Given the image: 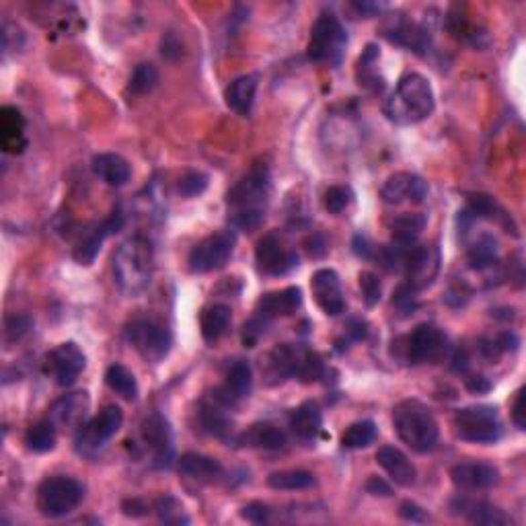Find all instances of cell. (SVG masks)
<instances>
[{"label": "cell", "mask_w": 526, "mask_h": 526, "mask_svg": "<svg viewBox=\"0 0 526 526\" xmlns=\"http://www.w3.org/2000/svg\"><path fill=\"white\" fill-rule=\"evenodd\" d=\"M142 442L151 448L156 467H169L173 460V434L169 419L161 414H151L140 424Z\"/></svg>", "instance_id": "15"}, {"label": "cell", "mask_w": 526, "mask_h": 526, "mask_svg": "<svg viewBox=\"0 0 526 526\" xmlns=\"http://www.w3.org/2000/svg\"><path fill=\"white\" fill-rule=\"evenodd\" d=\"M307 350L309 348H304V345L292 343L276 345V348L268 353L266 366H263V374H266L268 383L278 384L288 381V378H299Z\"/></svg>", "instance_id": "14"}, {"label": "cell", "mask_w": 526, "mask_h": 526, "mask_svg": "<svg viewBox=\"0 0 526 526\" xmlns=\"http://www.w3.org/2000/svg\"><path fill=\"white\" fill-rule=\"evenodd\" d=\"M302 304V292L300 288L290 286L284 290L268 292L258 300V317L261 319H276V317H288L294 315Z\"/></svg>", "instance_id": "22"}, {"label": "cell", "mask_w": 526, "mask_h": 526, "mask_svg": "<svg viewBox=\"0 0 526 526\" xmlns=\"http://www.w3.org/2000/svg\"><path fill=\"white\" fill-rule=\"evenodd\" d=\"M154 512L159 521L164 524H187L189 516L185 514L184 506L173 496H161L154 501Z\"/></svg>", "instance_id": "42"}, {"label": "cell", "mask_w": 526, "mask_h": 526, "mask_svg": "<svg viewBox=\"0 0 526 526\" xmlns=\"http://www.w3.org/2000/svg\"><path fill=\"white\" fill-rule=\"evenodd\" d=\"M241 516L251 524H266L271 516V510L263 501H251V504L243 506Z\"/></svg>", "instance_id": "47"}, {"label": "cell", "mask_w": 526, "mask_h": 526, "mask_svg": "<svg viewBox=\"0 0 526 526\" xmlns=\"http://www.w3.org/2000/svg\"><path fill=\"white\" fill-rule=\"evenodd\" d=\"M384 36L389 37L391 41H394V44H399V46H405V47H414L416 52H419V49H424L426 44H427V33L430 31H426L422 27H417V25L414 23H409L405 19H393L391 25H386L384 27Z\"/></svg>", "instance_id": "31"}, {"label": "cell", "mask_w": 526, "mask_h": 526, "mask_svg": "<svg viewBox=\"0 0 526 526\" xmlns=\"http://www.w3.org/2000/svg\"><path fill=\"white\" fill-rule=\"evenodd\" d=\"M434 90L422 74L409 72L401 77L397 87L386 99L384 115L394 126H416L427 120L434 111Z\"/></svg>", "instance_id": "2"}, {"label": "cell", "mask_w": 526, "mask_h": 526, "mask_svg": "<svg viewBox=\"0 0 526 526\" xmlns=\"http://www.w3.org/2000/svg\"><path fill=\"white\" fill-rule=\"evenodd\" d=\"M205 187H208V175H204L202 171H187L179 179L177 192L184 197H195L204 194Z\"/></svg>", "instance_id": "43"}, {"label": "cell", "mask_w": 526, "mask_h": 526, "mask_svg": "<svg viewBox=\"0 0 526 526\" xmlns=\"http://www.w3.org/2000/svg\"><path fill=\"white\" fill-rule=\"evenodd\" d=\"M468 214L475 218L496 220L506 228L510 226V214H506L504 208H501V205L488 194L468 195Z\"/></svg>", "instance_id": "37"}, {"label": "cell", "mask_w": 526, "mask_h": 526, "mask_svg": "<svg viewBox=\"0 0 526 526\" xmlns=\"http://www.w3.org/2000/svg\"><path fill=\"white\" fill-rule=\"evenodd\" d=\"M268 485L271 489H282V491H296V489H307L310 485H315V477L302 468H286V471H274L268 477Z\"/></svg>", "instance_id": "38"}, {"label": "cell", "mask_w": 526, "mask_h": 526, "mask_svg": "<svg viewBox=\"0 0 526 526\" xmlns=\"http://www.w3.org/2000/svg\"><path fill=\"white\" fill-rule=\"evenodd\" d=\"M138 510H146V506L140 500L123 501V512H126L128 516H140V514H142V512H138Z\"/></svg>", "instance_id": "52"}, {"label": "cell", "mask_w": 526, "mask_h": 526, "mask_svg": "<svg viewBox=\"0 0 526 526\" xmlns=\"http://www.w3.org/2000/svg\"><path fill=\"white\" fill-rule=\"evenodd\" d=\"M399 514L401 518H405L409 522H427L430 521V516L426 514V510L422 506L414 504V501H403L401 508H399Z\"/></svg>", "instance_id": "48"}, {"label": "cell", "mask_w": 526, "mask_h": 526, "mask_svg": "<svg viewBox=\"0 0 526 526\" xmlns=\"http://www.w3.org/2000/svg\"><path fill=\"white\" fill-rule=\"evenodd\" d=\"M447 335L430 323L417 325L407 337V360L411 364H434L447 353Z\"/></svg>", "instance_id": "11"}, {"label": "cell", "mask_w": 526, "mask_h": 526, "mask_svg": "<svg viewBox=\"0 0 526 526\" xmlns=\"http://www.w3.org/2000/svg\"><path fill=\"white\" fill-rule=\"evenodd\" d=\"M452 514L467 518L473 524H488V526H504L512 521L501 512L498 506L489 504L485 500H471V498H457L450 501Z\"/></svg>", "instance_id": "20"}, {"label": "cell", "mask_w": 526, "mask_h": 526, "mask_svg": "<svg viewBox=\"0 0 526 526\" xmlns=\"http://www.w3.org/2000/svg\"><path fill=\"white\" fill-rule=\"evenodd\" d=\"M498 255H500L498 238L489 233H483L481 237L475 238V243L471 247H468L467 261L473 269H485L498 261Z\"/></svg>", "instance_id": "34"}, {"label": "cell", "mask_w": 526, "mask_h": 526, "mask_svg": "<svg viewBox=\"0 0 526 526\" xmlns=\"http://www.w3.org/2000/svg\"><path fill=\"white\" fill-rule=\"evenodd\" d=\"M366 489L368 493H373V496H391V485L376 475L370 477L366 483Z\"/></svg>", "instance_id": "50"}, {"label": "cell", "mask_w": 526, "mask_h": 526, "mask_svg": "<svg viewBox=\"0 0 526 526\" xmlns=\"http://www.w3.org/2000/svg\"><path fill=\"white\" fill-rule=\"evenodd\" d=\"M458 489H489L500 483V468L489 463H458L450 468Z\"/></svg>", "instance_id": "18"}, {"label": "cell", "mask_w": 526, "mask_h": 526, "mask_svg": "<svg viewBox=\"0 0 526 526\" xmlns=\"http://www.w3.org/2000/svg\"><path fill=\"white\" fill-rule=\"evenodd\" d=\"M179 473L200 483H214L222 477V465L218 458L200 455V452H185L179 458Z\"/></svg>", "instance_id": "26"}, {"label": "cell", "mask_w": 526, "mask_h": 526, "mask_svg": "<svg viewBox=\"0 0 526 526\" xmlns=\"http://www.w3.org/2000/svg\"><path fill=\"white\" fill-rule=\"evenodd\" d=\"M0 144H3L5 153H23L27 146L25 140V120L16 107L6 105L0 110Z\"/></svg>", "instance_id": "24"}, {"label": "cell", "mask_w": 526, "mask_h": 526, "mask_svg": "<svg viewBox=\"0 0 526 526\" xmlns=\"http://www.w3.org/2000/svg\"><path fill=\"white\" fill-rule=\"evenodd\" d=\"M235 245V230H218V233L208 235L189 251V269H192L194 274H208V271L225 268L228 259L233 258Z\"/></svg>", "instance_id": "9"}, {"label": "cell", "mask_w": 526, "mask_h": 526, "mask_svg": "<svg viewBox=\"0 0 526 526\" xmlns=\"http://www.w3.org/2000/svg\"><path fill=\"white\" fill-rule=\"evenodd\" d=\"M245 447L263 448V450H282L286 448L288 438L279 427L271 424H255L241 436Z\"/></svg>", "instance_id": "30"}, {"label": "cell", "mask_w": 526, "mask_h": 526, "mask_svg": "<svg viewBox=\"0 0 526 526\" xmlns=\"http://www.w3.org/2000/svg\"><path fill=\"white\" fill-rule=\"evenodd\" d=\"M126 337L140 356L151 364H159L161 360L167 358L173 345L171 329L153 317L132 321L126 329Z\"/></svg>", "instance_id": "7"}, {"label": "cell", "mask_w": 526, "mask_h": 526, "mask_svg": "<svg viewBox=\"0 0 526 526\" xmlns=\"http://www.w3.org/2000/svg\"><path fill=\"white\" fill-rule=\"evenodd\" d=\"M353 8L364 15H374V13H381L384 5H376V3H353Z\"/></svg>", "instance_id": "53"}, {"label": "cell", "mask_w": 526, "mask_h": 526, "mask_svg": "<svg viewBox=\"0 0 526 526\" xmlns=\"http://www.w3.org/2000/svg\"><path fill=\"white\" fill-rule=\"evenodd\" d=\"M258 85H259L258 74H243V77L235 79L225 90L226 105L238 115H249L255 103Z\"/></svg>", "instance_id": "25"}, {"label": "cell", "mask_w": 526, "mask_h": 526, "mask_svg": "<svg viewBox=\"0 0 526 526\" xmlns=\"http://www.w3.org/2000/svg\"><path fill=\"white\" fill-rule=\"evenodd\" d=\"M376 426L370 419H364V422H356L352 424L348 430L342 436V447L350 448V450H358V448H366L376 440Z\"/></svg>", "instance_id": "40"}, {"label": "cell", "mask_w": 526, "mask_h": 526, "mask_svg": "<svg viewBox=\"0 0 526 526\" xmlns=\"http://www.w3.org/2000/svg\"><path fill=\"white\" fill-rule=\"evenodd\" d=\"M93 173L111 187H123L132 177V167L123 156L103 153L93 156Z\"/></svg>", "instance_id": "27"}, {"label": "cell", "mask_w": 526, "mask_h": 526, "mask_svg": "<svg viewBox=\"0 0 526 526\" xmlns=\"http://www.w3.org/2000/svg\"><path fill=\"white\" fill-rule=\"evenodd\" d=\"M269 171L266 164H258L226 195L230 225L238 230L258 228L266 218V204L269 195Z\"/></svg>", "instance_id": "1"}, {"label": "cell", "mask_w": 526, "mask_h": 526, "mask_svg": "<svg viewBox=\"0 0 526 526\" xmlns=\"http://www.w3.org/2000/svg\"><path fill=\"white\" fill-rule=\"evenodd\" d=\"M255 261H258V269L261 274L282 276L299 263V255L294 251H288L282 238L276 233H269L259 238L258 247H255Z\"/></svg>", "instance_id": "13"}, {"label": "cell", "mask_w": 526, "mask_h": 526, "mask_svg": "<svg viewBox=\"0 0 526 526\" xmlns=\"http://www.w3.org/2000/svg\"><path fill=\"white\" fill-rule=\"evenodd\" d=\"M393 426L399 440L417 455L432 452L438 444L440 427L432 409L417 399H405L393 409Z\"/></svg>", "instance_id": "4"}, {"label": "cell", "mask_w": 526, "mask_h": 526, "mask_svg": "<svg viewBox=\"0 0 526 526\" xmlns=\"http://www.w3.org/2000/svg\"><path fill=\"white\" fill-rule=\"evenodd\" d=\"M230 321H233V315H230V309L226 304H212V307H205L200 315L202 337L208 343L218 342L222 335H226Z\"/></svg>", "instance_id": "29"}, {"label": "cell", "mask_w": 526, "mask_h": 526, "mask_svg": "<svg viewBox=\"0 0 526 526\" xmlns=\"http://www.w3.org/2000/svg\"><path fill=\"white\" fill-rule=\"evenodd\" d=\"M360 290H362V296H364L366 307H376V304L381 302L383 286H381V279H378V276L373 274V271H362Z\"/></svg>", "instance_id": "44"}, {"label": "cell", "mask_w": 526, "mask_h": 526, "mask_svg": "<svg viewBox=\"0 0 526 526\" xmlns=\"http://www.w3.org/2000/svg\"><path fill=\"white\" fill-rule=\"evenodd\" d=\"M31 329V319L27 315H21V312H15V315H8L5 321V335L8 342H16L27 333Z\"/></svg>", "instance_id": "46"}, {"label": "cell", "mask_w": 526, "mask_h": 526, "mask_svg": "<svg viewBox=\"0 0 526 526\" xmlns=\"http://www.w3.org/2000/svg\"><path fill=\"white\" fill-rule=\"evenodd\" d=\"M345 46H348V33H345L342 21L331 13L321 15L310 29L307 47L309 60L337 66L342 62Z\"/></svg>", "instance_id": "6"}, {"label": "cell", "mask_w": 526, "mask_h": 526, "mask_svg": "<svg viewBox=\"0 0 526 526\" xmlns=\"http://www.w3.org/2000/svg\"><path fill=\"white\" fill-rule=\"evenodd\" d=\"M290 427L300 440L304 442L315 440L321 434V427H323V416H321L317 403L307 401L296 407L290 416Z\"/></svg>", "instance_id": "28"}, {"label": "cell", "mask_w": 526, "mask_h": 526, "mask_svg": "<svg viewBox=\"0 0 526 526\" xmlns=\"http://www.w3.org/2000/svg\"><path fill=\"white\" fill-rule=\"evenodd\" d=\"M105 383L113 393H118L121 399L134 401L138 397L136 376L123 364H111L105 373Z\"/></svg>", "instance_id": "35"}, {"label": "cell", "mask_w": 526, "mask_h": 526, "mask_svg": "<svg viewBox=\"0 0 526 526\" xmlns=\"http://www.w3.org/2000/svg\"><path fill=\"white\" fill-rule=\"evenodd\" d=\"M512 422L518 430H524V389H518L516 399L512 403Z\"/></svg>", "instance_id": "49"}, {"label": "cell", "mask_w": 526, "mask_h": 526, "mask_svg": "<svg viewBox=\"0 0 526 526\" xmlns=\"http://www.w3.org/2000/svg\"><path fill=\"white\" fill-rule=\"evenodd\" d=\"M89 394L85 391L64 394L58 399L52 407H49L47 419L56 427H80L89 414Z\"/></svg>", "instance_id": "19"}, {"label": "cell", "mask_w": 526, "mask_h": 526, "mask_svg": "<svg viewBox=\"0 0 526 526\" xmlns=\"http://www.w3.org/2000/svg\"><path fill=\"white\" fill-rule=\"evenodd\" d=\"M381 197L386 204H403V202H414L422 204L427 197V184L409 171H399L384 181L381 189Z\"/></svg>", "instance_id": "16"}, {"label": "cell", "mask_w": 526, "mask_h": 526, "mask_svg": "<svg viewBox=\"0 0 526 526\" xmlns=\"http://www.w3.org/2000/svg\"><path fill=\"white\" fill-rule=\"evenodd\" d=\"M426 225H427V218L424 216V214H419V212L399 214V216L391 222L393 243L414 245L417 241V237L422 235Z\"/></svg>", "instance_id": "33"}, {"label": "cell", "mask_w": 526, "mask_h": 526, "mask_svg": "<svg viewBox=\"0 0 526 526\" xmlns=\"http://www.w3.org/2000/svg\"><path fill=\"white\" fill-rule=\"evenodd\" d=\"M87 366V358L74 342L60 343L46 356V373L54 378L56 384L70 386L77 383L82 370Z\"/></svg>", "instance_id": "12"}, {"label": "cell", "mask_w": 526, "mask_h": 526, "mask_svg": "<svg viewBox=\"0 0 526 526\" xmlns=\"http://www.w3.org/2000/svg\"><path fill=\"white\" fill-rule=\"evenodd\" d=\"M58 427L49 422V419H44L36 426H31L27 434H25V447H27L31 452H37V455H44V452L54 450L58 434Z\"/></svg>", "instance_id": "39"}, {"label": "cell", "mask_w": 526, "mask_h": 526, "mask_svg": "<svg viewBox=\"0 0 526 526\" xmlns=\"http://www.w3.org/2000/svg\"><path fill=\"white\" fill-rule=\"evenodd\" d=\"M455 427L460 440L475 444H493L501 436V422L496 407L471 405L455 414Z\"/></svg>", "instance_id": "8"}, {"label": "cell", "mask_w": 526, "mask_h": 526, "mask_svg": "<svg viewBox=\"0 0 526 526\" xmlns=\"http://www.w3.org/2000/svg\"><path fill=\"white\" fill-rule=\"evenodd\" d=\"M489 381L488 378H483V376H473V378H468L467 381V389L471 391V393H488L489 391Z\"/></svg>", "instance_id": "51"}, {"label": "cell", "mask_w": 526, "mask_h": 526, "mask_svg": "<svg viewBox=\"0 0 526 526\" xmlns=\"http://www.w3.org/2000/svg\"><path fill=\"white\" fill-rule=\"evenodd\" d=\"M376 463L384 468L391 481L401 485V488H409V485L416 483L417 471L403 450L394 447H381L376 452Z\"/></svg>", "instance_id": "23"}, {"label": "cell", "mask_w": 526, "mask_h": 526, "mask_svg": "<svg viewBox=\"0 0 526 526\" xmlns=\"http://www.w3.org/2000/svg\"><path fill=\"white\" fill-rule=\"evenodd\" d=\"M123 424V411L118 405H107L99 414L82 424L77 432V450L80 455H93L103 448Z\"/></svg>", "instance_id": "10"}, {"label": "cell", "mask_w": 526, "mask_h": 526, "mask_svg": "<svg viewBox=\"0 0 526 526\" xmlns=\"http://www.w3.org/2000/svg\"><path fill=\"white\" fill-rule=\"evenodd\" d=\"M253 386V370L249 362L235 360L233 364L226 370V381L222 384V389L228 393V397L235 403L243 397H249Z\"/></svg>", "instance_id": "32"}, {"label": "cell", "mask_w": 526, "mask_h": 526, "mask_svg": "<svg viewBox=\"0 0 526 526\" xmlns=\"http://www.w3.org/2000/svg\"><path fill=\"white\" fill-rule=\"evenodd\" d=\"M225 405H220L218 401L212 403H202L200 407V424L208 434L218 436V438H225V436L230 432V419L225 414Z\"/></svg>", "instance_id": "36"}, {"label": "cell", "mask_w": 526, "mask_h": 526, "mask_svg": "<svg viewBox=\"0 0 526 526\" xmlns=\"http://www.w3.org/2000/svg\"><path fill=\"white\" fill-rule=\"evenodd\" d=\"M352 202V192L343 185H331L325 192V208L329 214H342Z\"/></svg>", "instance_id": "45"}, {"label": "cell", "mask_w": 526, "mask_h": 526, "mask_svg": "<svg viewBox=\"0 0 526 526\" xmlns=\"http://www.w3.org/2000/svg\"><path fill=\"white\" fill-rule=\"evenodd\" d=\"M154 255L144 237H132L123 241L113 255V278L126 296L142 294L153 282Z\"/></svg>", "instance_id": "3"}, {"label": "cell", "mask_w": 526, "mask_h": 526, "mask_svg": "<svg viewBox=\"0 0 526 526\" xmlns=\"http://www.w3.org/2000/svg\"><path fill=\"white\" fill-rule=\"evenodd\" d=\"M85 500V488L74 477L54 475L39 483L37 488V510L46 518L68 516Z\"/></svg>", "instance_id": "5"}, {"label": "cell", "mask_w": 526, "mask_h": 526, "mask_svg": "<svg viewBox=\"0 0 526 526\" xmlns=\"http://www.w3.org/2000/svg\"><path fill=\"white\" fill-rule=\"evenodd\" d=\"M121 226H123V214L120 210H113L110 214V218H105L101 222V226H97L93 233H90L87 238H82V241L79 243L77 249H74V259L82 263V266H90L99 255V251H101V245L105 238L113 233H118Z\"/></svg>", "instance_id": "21"}, {"label": "cell", "mask_w": 526, "mask_h": 526, "mask_svg": "<svg viewBox=\"0 0 526 526\" xmlns=\"http://www.w3.org/2000/svg\"><path fill=\"white\" fill-rule=\"evenodd\" d=\"M310 290L319 309L329 317H337L345 310V299L342 292L340 276L333 269H319L310 278Z\"/></svg>", "instance_id": "17"}, {"label": "cell", "mask_w": 526, "mask_h": 526, "mask_svg": "<svg viewBox=\"0 0 526 526\" xmlns=\"http://www.w3.org/2000/svg\"><path fill=\"white\" fill-rule=\"evenodd\" d=\"M159 85V70H156V66L151 62H142L138 64L134 72H132L130 77V85L128 90L132 95H148L151 90Z\"/></svg>", "instance_id": "41"}]
</instances>
